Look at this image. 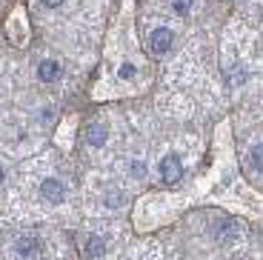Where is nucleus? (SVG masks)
<instances>
[{
	"label": "nucleus",
	"mask_w": 263,
	"mask_h": 260,
	"mask_svg": "<svg viewBox=\"0 0 263 260\" xmlns=\"http://www.w3.org/2000/svg\"><path fill=\"white\" fill-rule=\"evenodd\" d=\"M172 46H175V32H172V29L160 26L149 34V52L152 54H166Z\"/></svg>",
	"instance_id": "nucleus-1"
},
{
	"label": "nucleus",
	"mask_w": 263,
	"mask_h": 260,
	"mask_svg": "<svg viewBox=\"0 0 263 260\" xmlns=\"http://www.w3.org/2000/svg\"><path fill=\"white\" fill-rule=\"evenodd\" d=\"M160 177H163L166 183H178L180 177H183V160H180L178 155H166L163 160H160Z\"/></svg>",
	"instance_id": "nucleus-2"
},
{
	"label": "nucleus",
	"mask_w": 263,
	"mask_h": 260,
	"mask_svg": "<svg viewBox=\"0 0 263 260\" xmlns=\"http://www.w3.org/2000/svg\"><path fill=\"white\" fill-rule=\"evenodd\" d=\"M40 197H43L46 203H63L66 186L58 180V177H46V180L40 183Z\"/></svg>",
	"instance_id": "nucleus-3"
},
{
	"label": "nucleus",
	"mask_w": 263,
	"mask_h": 260,
	"mask_svg": "<svg viewBox=\"0 0 263 260\" xmlns=\"http://www.w3.org/2000/svg\"><path fill=\"white\" fill-rule=\"evenodd\" d=\"M60 75H63V69H60L58 60H43V63L37 66V78L43 80V83H54V80H60Z\"/></svg>",
	"instance_id": "nucleus-4"
},
{
	"label": "nucleus",
	"mask_w": 263,
	"mask_h": 260,
	"mask_svg": "<svg viewBox=\"0 0 263 260\" xmlns=\"http://www.w3.org/2000/svg\"><path fill=\"white\" fill-rule=\"evenodd\" d=\"M106 140H109V132L103 129L100 123L89 126V132H86V143L95 146V149H100V146H106Z\"/></svg>",
	"instance_id": "nucleus-5"
},
{
	"label": "nucleus",
	"mask_w": 263,
	"mask_h": 260,
	"mask_svg": "<svg viewBox=\"0 0 263 260\" xmlns=\"http://www.w3.org/2000/svg\"><path fill=\"white\" fill-rule=\"evenodd\" d=\"M40 249V240L37 237H29V234H23V237H17V243H14V252L23 254V257H32L34 252Z\"/></svg>",
	"instance_id": "nucleus-6"
},
{
	"label": "nucleus",
	"mask_w": 263,
	"mask_h": 260,
	"mask_svg": "<svg viewBox=\"0 0 263 260\" xmlns=\"http://www.w3.org/2000/svg\"><path fill=\"white\" fill-rule=\"evenodd\" d=\"M103 252H106V240H103V237H98V234L86 237V243H83V254H86V257H100Z\"/></svg>",
	"instance_id": "nucleus-7"
},
{
	"label": "nucleus",
	"mask_w": 263,
	"mask_h": 260,
	"mask_svg": "<svg viewBox=\"0 0 263 260\" xmlns=\"http://www.w3.org/2000/svg\"><path fill=\"white\" fill-rule=\"evenodd\" d=\"M252 166L263 175V143H257L255 149H252Z\"/></svg>",
	"instance_id": "nucleus-8"
},
{
	"label": "nucleus",
	"mask_w": 263,
	"mask_h": 260,
	"mask_svg": "<svg viewBox=\"0 0 263 260\" xmlns=\"http://www.w3.org/2000/svg\"><path fill=\"white\" fill-rule=\"evenodd\" d=\"M172 9L178 14H189V9H192V0H172Z\"/></svg>",
	"instance_id": "nucleus-9"
},
{
	"label": "nucleus",
	"mask_w": 263,
	"mask_h": 260,
	"mask_svg": "<svg viewBox=\"0 0 263 260\" xmlns=\"http://www.w3.org/2000/svg\"><path fill=\"white\" fill-rule=\"evenodd\" d=\"M118 75H120V78H123V80H132V78H135V75H138V69H135V66H132V63H123V66H120V69H118Z\"/></svg>",
	"instance_id": "nucleus-10"
},
{
	"label": "nucleus",
	"mask_w": 263,
	"mask_h": 260,
	"mask_svg": "<svg viewBox=\"0 0 263 260\" xmlns=\"http://www.w3.org/2000/svg\"><path fill=\"white\" fill-rule=\"evenodd\" d=\"M129 172H132V175H135V177H138V180H140V177L146 175V166H143V163H140V160H135V163H132V166H129Z\"/></svg>",
	"instance_id": "nucleus-11"
},
{
	"label": "nucleus",
	"mask_w": 263,
	"mask_h": 260,
	"mask_svg": "<svg viewBox=\"0 0 263 260\" xmlns=\"http://www.w3.org/2000/svg\"><path fill=\"white\" fill-rule=\"evenodd\" d=\"M103 203H106V206H112V209H118V206H120V195H112V197L106 195V200H103Z\"/></svg>",
	"instance_id": "nucleus-12"
},
{
	"label": "nucleus",
	"mask_w": 263,
	"mask_h": 260,
	"mask_svg": "<svg viewBox=\"0 0 263 260\" xmlns=\"http://www.w3.org/2000/svg\"><path fill=\"white\" fill-rule=\"evenodd\" d=\"M43 6H49V9H58V6H63V0H40Z\"/></svg>",
	"instance_id": "nucleus-13"
},
{
	"label": "nucleus",
	"mask_w": 263,
	"mask_h": 260,
	"mask_svg": "<svg viewBox=\"0 0 263 260\" xmlns=\"http://www.w3.org/2000/svg\"><path fill=\"white\" fill-rule=\"evenodd\" d=\"M3 177H6V169H3V163H0V183H3Z\"/></svg>",
	"instance_id": "nucleus-14"
}]
</instances>
